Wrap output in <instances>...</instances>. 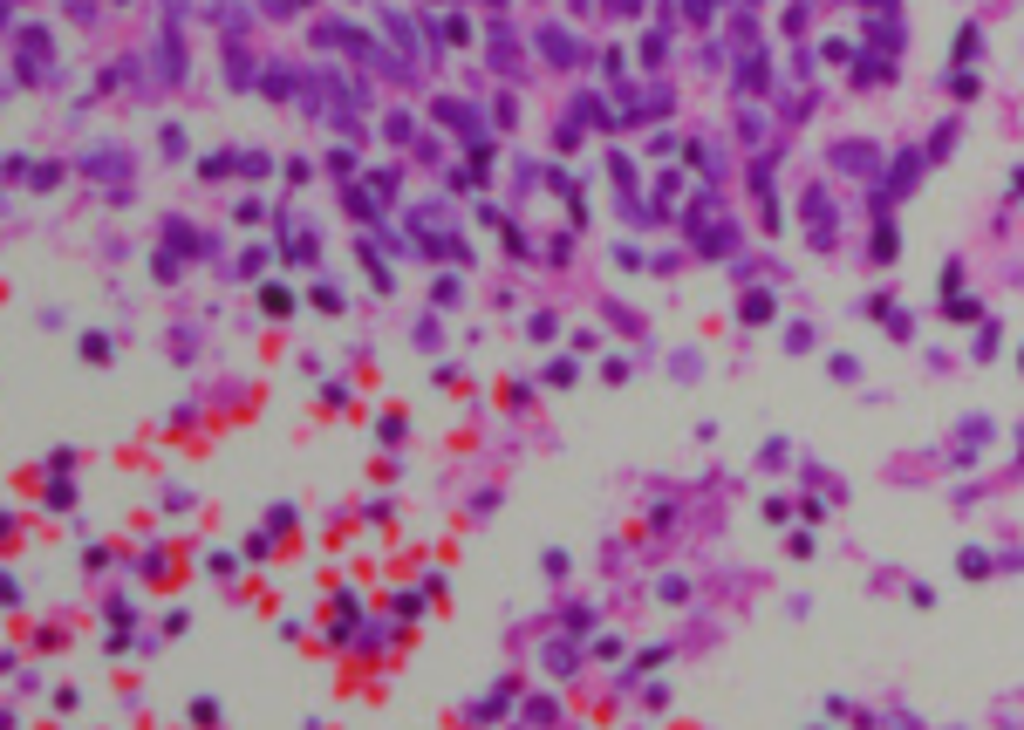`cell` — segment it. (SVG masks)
I'll list each match as a JSON object with an SVG mask.
<instances>
[{
  "label": "cell",
  "mask_w": 1024,
  "mask_h": 730,
  "mask_svg": "<svg viewBox=\"0 0 1024 730\" xmlns=\"http://www.w3.org/2000/svg\"><path fill=\"white\" fill-rule=\"evenodd\" d=\"M260 308H267V314H294V294H287V287H260Z\"/></svg>",
  "instance_id": "obj_1"
},
{
  "label": "cell",
  "mask_w": 1024,
  "mask_h": 730,
  "mask_svg": "<svg viewBox=\"0 0 1024 730\" xmlns=\"http://www.w3.org/2000/svg\"><path fill=\"white\" fill-rule=\"evenodd\" d=\"M82 362H110V335H82Z\"/></svg>",
  "instance_id": "obj_2"
}]
</instances>
